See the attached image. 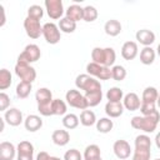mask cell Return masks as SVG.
<instances>
[{
  "label": "cell",
  "mask_w": 160,
  "mask_h": 160,
  "mask_svg": "<svg viewBox=\"0 0 160 160\" xmlns=\"http://www.w3.org/2000/svg\"><path fill=\"white\" fill-rule=\"evenodd\" d=\"M160 121V114L159 111L151 114V115H146V116H134L130 120V125L136 129V130H141L146 134H151L156 130V126Z\"/></svg>",
  "instance_id": "obj_1"
},
{
  "label": "cell",
  "mask_w": 160,
  "mask_h": 160,
  "mask_svg": "<svg viewBox=\"0 0 160 160\" xmlns=\"http://www.w3.org/2000/svg\"><path fill=\"white\" fill-rule=\"evenodd\" d=\"M151 156V140L146 134L135 138V150L131 160H150Z\"/></svg>",
  "instance_id": "obj_2"
},
{
  "label": "cell",
  "mask_w": 160,
  "mask_h": 160,
  "mask_svg": "<svg viewBox=\"0 0 160 160\" xmlns=\"http://www.w3.org/2000/svg\"><path fill=\"white\" fill-rule=\"evenodd\" d=\"M91 59L92 62L104 65V66H112L116 60V54L112 48H94L91 50Z\"/></svg>",
  "instance_id": "obj_3"
},
{
  "label": "cell",
  "mask_w": 160,
  "mask_h": 160,
  "mask_svg": "<svg viewBox=\"0 0 160 160\" xmlns=\"http://www.w3.org/2000/svg\"><path fill=\"white\" fill-rule=\"evenodd\" d=\"M75 85L78 89L84 90L85 94L88 92H94L101 90V84L98 79L90 76L89 74H80L75 79Z\"/></svg>",
  "instance_id": "obj_4"
},
{
  "label": "cell",
  "mask_w": 160,
  "mask_h": 160,
  "mask_svg": "<svg viewBox=\"0 0 160 160\" xmlns=\"http://www.w3.org/2000/svg\"><path fill=\"white\" fill-rule=\"evenodd\" d=\"M41 56V51L40 48L36 44H29L25 46L24 51L18 56V61L19 64H28L30 65L31 62H35L40 59Z\"/></svg>",
  "instance_id": "obj_5"
},
{
  "label": "cell",
  "mask_w": 160,
  "mask_h": 160,
  "mask_svg": "<svg viewBox=\"0 0 160 160\" xmlns=\"http://www.w3.org/2000/svg\"><path fill=\"white\" fill-rule=\"evenodd\" d=\"M65 100H66L68 105H70L71 108H75V109L86 110L89 108L85 95H82L79 90H75V89L68 90V92L65 94Z\"/></svg>",
  "instance_id": "obj_6"
},
{
  "label": "cell",
  "mask_w": 160,
  "mask_h": 160,
  "mask_svg": "<svg viewBox=\"0 0 160 160\" xmlns=\"http://www.w3.org/2000/svg\"><path fill=\"white\" fill-rule=\"evenodd\" d=\"M86 71L90 76L98 79V80H109L111 79V69L96 62H89L86 65Z\"/></svg>",
  "instance_id": "obj_7"
},
{
  "label": "cell",
  "mask_w": 160,
  "mask_h": 160,
  "mask_svg": "<svg viewBox=\"0 0 160 160\" xmlns=\"http://www.w3.org/2000/svg\"><path fill=\"white\" fill-rule=\"evenodd\" d=\"M42 36L45 38L48 44L55 45L60 41L61 39V34H60V29L56 24L54 22H46L42 25Z\"/></svg>",
  "instance_id": "obj_8"
},
{
  "label": "cell",
  "mask_w": 160,
  "mask_h": 160,
  "mask_svg": "<svg viewBox=\"0 0 160 160\" xmlns=\"http://www.w3.org/2000/svg\"><path fill=\"white\" fill-rule=\"evenodd\" d=\"M15 74L18 75V78H20L21 81H26V82H31L36 79V71L32 66L28 65V64H19L16 62L15 65Z\"/></svg>",
  "instance_id": "obj_9"
},
{
  "label": "cell",
  "mask_w": 160,
  "mask_h": 160,
  "mask_svg": "<svg viewBox=\"0 0 160 160\" xmlns=\"http://www.w3.org/2000/svg\"><path fill=\"white\" fill-rule=\"evenodd\" d=\"M24 29L26 31V35L31 39H38L40 38V35H42V26L40 25V20L26 16L24 20Z\"/></svg>",
  "instance_id": "obj_10"
},
{
  "label": "cell",
  "mask_w": 160,
  "mask_h": 160,
  "mask_svg": "<svg viewBox=\"0 0 160 160\" xmlns=\"http://www.w3.org/2000/svg\"><path fill=\"white\" fill-rule=\"evenodd\" d=\"M44 5L50 19H54V20L61 19L64 14V5L61 0H45Z\"/></svg>",
  "instance_id": "obj_11"
},
{
  "label": "cell",
  "mask_w": 160,
  "mask_h": 160,
  "mask_svg": "<svg viewBox=\"0 0 160 160\" xmlns=\"http://www.w3.org/2000/svg\"><path fill=\"white\" fill-rule=\"evenodd\" d=\"M112 150H114V154L118 159L120 160H125L130 156L131 154V148H130V144L126 141V140H116L112 145Z\"/></svg>",
  "instance_id": "obj_12"
},
{
  "label": "cell",
  "mask_w": 160,
  "mask_h": 160,
  "mask_svg": "<svg viewBox=\"0 0 160 160\" xmlns=\"http://www.w3.org/2000/svg\"><path fill=\"white\" fill-rule=\"evenodd\" d=\"M4 120L10 125V126H19L24 119H22V112L16 109V108H10L9 110L5 111L4 114Z\"/></svg>",
  "instance_id": "obj_13"
},
{
  "label": "cell",
  "mask_w": 160,
  "mask_h": 160,
  "mask_svg": "<svg viewBox=\"0 0 160 160\" xmlns=\"http://www.w3.org/2000/svg\"><path fill=\"white\" fill-rule=\"evenodd\" d=\"M122 105L126 110L129 111H135V110H139L140 106H141V100L140 98L138 96V94L135 92H128L124 99H122Z\"/></svg>",
  "instance_id": "obj_14"
},
{
  "label": "cell",
  "mask_w": 160,
  "mask_h": 160,
  "mask_svg": "<svg viewBox=\"0 0 160 160\" xmlns=\"http://www.w3.org/2000/svg\"><path fill=\"white\" fill-rule=\"evenodd\" d=\"M138 52H139V49L135 41H126L121 46V56L128 61L134 60L138 56Z\"/></svg>",
  "instance_id": "obj_15"
},
{
  "label": "cell",
  "mask_w": 160,
  "mask_h": 160,
  "mask_svg": "<svg viewBox=\"0 0 160 160\" xmlns=\"http://www.w3.org/2000/svg\"><path fill=\"white\" fill-rule=\"evenodd\" d=\"M135 38H136L138 42H140L144 46H151V44L155 41V34L149 29L138 30L135 34Z\"/></svg>",
  "instance_id": "obj_16"
},
{
  "label": "cell",
  "mask_w": 160,
  "mask_h": 160,
  "mask_svg": "<svg viewBox=\"0 0 160 160\" xmlns=\"http://www.w3.org/2000/svg\"><path fill=\"white\" fill-rule=\"evenodd\" d=\"M16 152V148L12 142L2 141L0 144V160H14Z\"/></svg>",
  "instance_id": "obj_17"
},
{
  "label": "cell",
  "mask_w": 160,
  "mask_h": 160,
  "mask_svg": "<svg viewBox=\"0 0 160 160\" xmlns=\"http://www.w3.org/2000/svg\"><path fill=\"white\" fill-rule=\"evenodd\" d=\"M24 126H25V129L29 132H35V131H38V130L41 129V126H42V119L40 116H38V115L31 114V115L26 116V119L24 120Z\"/></svg>",
  "instance_id": "obj_18"
},
{
  "label": "cell",
  "mask_w": 160,
  "mask_h": 160,
  "mask_svg": "<svg viewBox=\"0 0 160 160\" xmlns=\"http://www.w3.org/2000/svg\"><path fill=\"white\" fill-rule=\"evenodd\" d=\"M51 140L55 145L58 146H65L69 141H70V134L68 132V130H62V129H58L52 132L51 135Z\"/></svg>",
  "instance_id": "obj_19"
},
{
  "label": "cell",
  "mask_w": 160,
  "mask_h": 160,
  "mask_svg": "<svg viewBox=\"0 0 160 160\" xmlns=\"http://www.w3.org/2000/svg\"><path fill=\"white\" fill-rule=\"evenodd\" d=\"M124 105L122 102H110L108 101L105 105V112L109 118H119L124 112Z\"/></svg>",
  "instance_id": "obj_20"
},
{
  "label": "cell",
  "mask_w": 160,
  "mask_h": 160,
  "mask_svg": "<svg viewBox=\"0 0 160 160\" xmlns=\"http://www.w3.org/2000/svg\"><path fill=\"white\" fill-rule=\"evenodd\" d=\"M82 12H84V8H81V6L78 5V4H72V5H70V6L66 9L65 15H66L68 19H70V20L78 22V21H80V20H82Z\"/></svg>",
  "instance_id": "obj_21"
},
{
  "label": "cell",
  "mask_w": 160,
  "mask_h": 160,
  "mask_svg": "<svg viewBox=\"0 0 160 160\" xmlns=\"http://www.w3.org/2000/svg\"><path fill=\"white\" fill-rule=\"evenodd\" d=\"M121 24L119 20H115V19H110L105 22L104 25V30H105V34L109 35V36H118L120 32H121Z\"/></svg>",
  "instance_id": "obj_22"
},
{
  "label": "cell",
  "mask_w": 160,
  "mask_h": 160,
  "mask_svg": "<svg viewBox=\"0 0 160 160\" xmlns=\"http://www.w3.org/2000/svg\"><path fill=\"white\" fill-rule=\"evenodd\" d=\"M35 100L38 105H45L49 102H52V94L48 88H40L35 92Z\"/></svg>",
  "instance_id": "obj_23"
},
{
  "label": "cell",
  "mask_w": 160,
  "mask_h": 160,
  "mask_svg": "<svg viewBox=\"0 0 160 160\" xmlns=\"http://www.w3.org/2000/svg\"><path fill=\"white\" fill-rule=\"evenodd\" d=\"M156 52L151 46H144V49L140 51V61L144 65H151L155 60Z\"/></svg>",
  "instance_id": "obj_24"
},
{
  "label": "cell",
  "mask_w": 160,
  "mask_h": 160,
  "mask_svg": "<svg viewBox=\"0 0 160 160\" xmlns=\"http://www.w3.org/2000/svg\"><path fill=\"white\" fill-rule=\"evenodd\" d=\"M158 96H159L158 89L154 88V86H148V88H145L144 91H142L141 102H152V104H156Z\"/></svg>",
  "instance_id": "obj_25"
},
{
  "label": "cell",
  "mask_w": 160,
  "mask_h": 160,
  "mask_svg": "<svg viewBox=\"0 0 160 160\" xmlns=\"http://www.w3.org/2000/svg\"><path fill=\"white\" fill-rule=\"evenodd\" d=\"M106 99L110 102H121V100L124 99V92L118 86H112L106 92Z\"/></svg>",
  "instance_id": "obj_26"
},
{
  "label": "cell",
  "mask_w": 160,
  "mask_h": 160,
  "mask_svg": "<svg viewBox=\"0 0 160 160\" xmlns=\"http://www.w3.org/2000/svg\"><path fill=\"white\" fill-rule=\"evenodd\" d=\"M96 116H95V112L91 111V110H82L81 114H80V122L81 125L84 126H92L94 124H96Z\"/></svg>",
  "instance_id": "obj_27"
},
{
  "label": "cell",
  "mask_w": 160,
  "mask_h": 160,
  "mask_svg": "<svg viewBox=\"0 0 160 160\" xmlns=\"http://www.w3.org/2000/svg\"><path fill=\"white\" fill-rule=\"evenodd\" d=\"M114 128V122L112 120H110V118H101L96 121V130L101 134H108Z\"/></svg>",
  "instance_id": "obj_28"
},
{
  "label": "cell",
  "mask_w": 160,
  "mask_h": 160,
  "mask_svg": "<svg viewBox=\"0 0 160 160\" xmlns=\"http://www.w3.org/2000/svg\"><path fill=\"white\" fill-rule=\"evenodd\" d=\"M59 29H60V31H62V32H65V34H71V32H74L75 31V29H76V22L75 21H72V20H70V19H68L66 16L65 18H61L60 20H59Z\"/></svg>",
  "instance_id": "obj_29"
},
{
  "label": "cell",
  "mask_w": 160,
  "mask_h": 160,
  "mask_svg": "<svg viewBox=\"0 0 160 160\" xmlns=\"http://www.w3.org/2000/svg\"><path fill=\"white\" fill-rule=\"evenodd\" d=\"M32 85L31 82H26V81H20L16 86V96L19 99H26L30 92H31Z\"/></svg>",
  "instance_id": "obj_30"
},
{
  "label": "cell",
  "mask_w": 160,
  "mask_h": 160,
  "mask_svg": "<svg viewBox=\"0 0 160 160\" xmlns=\"http://www.w3.org/2000/svg\"><path fill=\"white\" fill-rule=\"evenodd\" d=\"M101 156V150L96 144L88 145L84 150V160H92Z\"/></svg>",
  "instance_id": "obj_31"
},
{
  "label": "cell",
  "mask_w": 160,
  "mask_h": 160,
  "mask_svg": "<svg viewBox=\"0 0 160 160\" xmlns=\"http://www.w3.org/2000/svg\"><path fill=\"white\" fill-rule=\"evenodd\" d=\"M16 151H18V155H30V156H32L34 155V145L30 141H26V140L20 141L18 144Z\"/></svg>",
  "instance_id": "obj_32"
},
{
  "label": "cell",
  "mask_w": 160,
  "mask_h": 160,
  "mask_svg": "<svg viewBox=\"0 0 160 160\" xmlns=\"http://www.w3.org/2000/svg\"><path fill=\"white\" fill-rule=\"evenodd\" d=\"M80 120L79 118L75 115V114H66L62 119V125L65 129H69V130H72V129H76L78 125H79Z\"/></svg>",
  "instance_id": "obj_33"
},
{
  "label": "cell",
  "mask_w": 160,
  "mask_h": 160,
  "mask_svg": "<svg viewBox=\"0 0 160 160\" xmlns=\"http://www.w3.org/2000/svg\"><path fill=\"white\" fill-rule=\"evenodd\" d=\"M98 19V10L95 6L92 5H88L84 8V12H82V20L86 22H92Z\"/></svg>",
  "instance_id": "obj_34"
},
{
  "label": "cell",
  "mask_w": 160,
  "mask_h": 160,
  "mask_svg": "<svg viewBox=\"0 0 160 160\" xmlns=\"http://www.w3.org/2000/svg\"><path fill=\"white\" fill-rule=\"evenodd\" d=\"M12 82V78L9 70L6 69H1L0 70V90H6L8 88H10Z\"/></svg>",
  "instance_id": "obj_35"
},
{
  "label": "cell",
  "mask_w": 160,
  "mask_h": 160,
  "mask_svg": "<svg viewBox=\"0 0 160 160\" xmlns=\"http://www.w3.org/2000/svg\"><path fill=\"white\" fill-rule=\"evenodd\" d=\"M51 108H52V115H59V116L60 115H65L66 110H68L66 102L64 100H61V99H54Z\"/></svg>",
  "instance_id": "obj_36"
},
{
  "label": "cell",
  "mask_w": 160,
  "mask_h": 160,
  "mask_svg": "<svg viewBox=\"0 0 160 160\" xmlns=\"http://www.w3.org/2000/svg\"><path fill=\"white\" fill-rule=\"evenodd\" d=\"M85 99L90 108L96 106L100 104V101L102 99V91L99 90V91H94V92H88V94H85Z\"/></svg>",
  "instance_id": "obj_37"
},
{
  "label": "cell",
  "mask_w": 160,
  "mask_h": 160,
  "mask_svg": "<svg viewBox=\"0 0 160 160\" xmlns=\"http://www.w3.org/2000/svg\"><path fill=\"white\" fill-rule=\"evenodd\" d=\"M126 78V70L122 65H114L111 68V79L116 81H122Z\"/></svg>",
  "instance_id": "obj_38"
},
{
  "label": "cell",
  "mask_w": 160,
  "mask_h": 160,
  "mask_svg": "<svg viewBox=\"0 0 160 160\" xmlns=\"http://www.w3.org/2000/svg\"><path fill=\"white\" fill-rule=\"evenodd\" d=\"M44 15V10L40 5H31L29 6L28 9V16L29 18H32V19H36V20H40Z\"/></svg>",
  "instance_id": "obj_39"
},
{
  "label": "cell",
  "mask_w": 160,
  "mask_h": 160,
  "mask_svg": "<svg viewBox=\"0 0 160 160\" xmlns=\"http://www.w3.org/2000/svg\"><path fill=\"white\" fill-rule=\"evenodd\" d=\"M140 111L144 116H146V115H151V114L156 112L158 110H156V105L152 102H141Z\"/></svg>",
  "instance_id": "obj_40"
},
{
  "label": "cell",
  "mask_w": 160,
  "mask_h": 160,
  "mask_svg": "<svg viewBox=\"0 0 160 160\" xmlns=\"http://www.w3.org/2000/svg\"><path fill=\"white\" fill-rule=\"evenodd\" d=\"M64 160H82V155L76 149H70L64 154Z\"/></svg>",
  "instance_id": "obj_41"
},
{
  "label": "cell",
  "mask_w": 160,
  "mask_h": 160,
  "mask_svg": "<svg viewBox=\"0 0 160 160\" xmlns=\"http://www.w3.org/2000/svg\"><path fill=\"white\" fill-rule=\"evenodd\" d=\"M10 105V96L4 91L0 92V111H6Z\"/></svg>",
  "instance_id": "obj_42"
},
{
  "label": "cell",
  "mask_w": 160,
  "mask_h": 160,
  "mask_svg": "<svg viewBox=\"0 0 160 160\" xmlns=\"http://www.w3.org/2000/svg\"><path fill=\"white\" fill-rule=\"evenodd\" d=\"M35 160H50V155L46 151H40L36 155V159Z\"/></svg>",
  "instance_id": "obj_43"
},
{
  "label": "cell",
  "mask_w": 160,
  "mask_h": 160,
  "mask_svg": "<svg viewBox=\"0 0 160 160\" xmlns=\"http://www.w3.org/2000/svg\"><path fill=\"white\" fill-rule=\"evenodd\" d=\"M18 160H34V155L30 156V155H18L16 156Z\"/></svg>",
  "instance_id": "obj_44"
},
{
  "label": "cell",
  "mask_w": 160,
  "mask_h": 160,
  "mask_svg": "<svg viewBox=\"0 0 160 160\" xmlns=\"http://www.w3.org/2000/svg\"><path fill=\"white\" fill-rule=\"evenodd\" d=\"M155 144H156L158 149H160V132H158L155 136Z\"/></svg>",
  "instance_id": "obj_45"
},
{
  "label": "cell",
  "mask_w": 160,
  "mask_h": 160,
  "mask_svg": "<svg viewBox=\"0 0 160 160\" xmlns=\"http://www.w3.org/2000/svg\"><path fill=\"white\" fill-rule=\"evenodd\" d=\"M50 160H62V159H60L58 156H50Z\"/></svg>",
  "instance_id": "obj_46"
},
{
  "label": "cell",
  "mask_w": 160,
  "mask_h": 160,
  "mask_svg": "<svg viewBox=\"0 0 160 160\" xmlns=\"http://www.w3.org/2000/svg\"><path fill=\"white\" fill-rule=\"evenodd\" d=\"M156 54L160 56V44H159V45H158V48H156Z\"/></svg>",
  "instance_id": "obj_47"
},
{
  "label": "cell",
  "mask_w": 160,
  "mask_h": 160,
  "mask_svg": "<svg viewBox=\"0 0 160 160\" xmlns=\"http://www.w3.org/2000/svg\"><path fill=\"white\" fill-rule=\"evenodd\" d=\"M156 104H158V106L160 108V94H159V96H158V100H156Z\"/></svg>",
  "instance_id": "obj_48"
},
{
  "label": "cell",
  "mask_w": 160,
  "mask_h": 160,
  "mask_svg": "<svg viewBox=\"0 0 160 160\" xmlns=\"http://www.w3.org/2000/svg\"><path fill=\"white\" fill-rule=\"evenodd\" d=\"M92 160H102V159H101V156H100V158H96V159H92Z\"/></svg>",
  "instance_id": "obj_49"
},
{
  "label": "cell",
  "mask_w": 160,
  "mask_h": 160,
  "mask_svg": "<svg viewBox=\"0 0 160 160\" xmlns=\"http://www.w3.org/2000/svg\"><path fill=\"white\" fill-rule=\"evenodd\" d=\"M155 160H160V159H155Z\"/></svg>",
  "instance_id": "obj_50"
}]
</instances>
